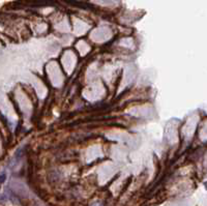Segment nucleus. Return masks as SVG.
I'll return each mask as SVG.
<instances>
[{
    "label": "nucleus",
    "mask_w": 207,
    "mask_h": 206,
    "mask_svg": "<svg viewBox=\"0 0 207 206\" xmlns=\"http://www.w3.org/2000/svg\"><path fill=\"white\" fill-rule=\"evenodd\" d=\"M4 180V175H2V176H0V181L2 182V181Z\"/></svg>",
    "instance_id": "f257e3e1"
}]
</instances>
